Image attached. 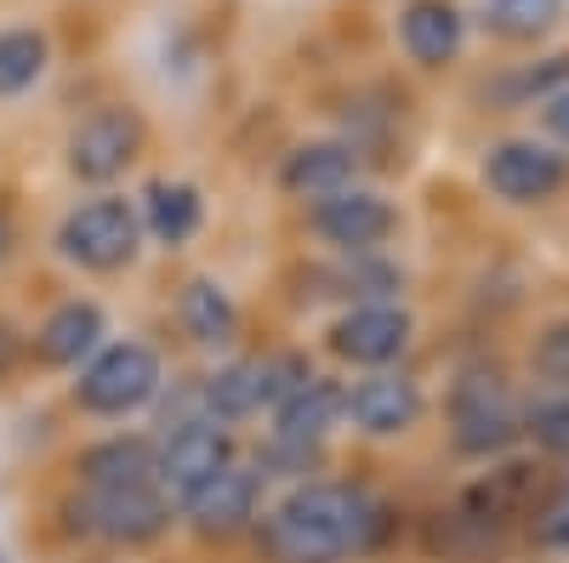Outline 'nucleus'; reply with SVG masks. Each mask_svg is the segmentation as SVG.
I'll return each instance as SVG.
<instances>
[{
    "mask_svg": "<svg viewBox=\"0 0 569 563\" xmlns=\"http://www.w3.org/2000/svg\"><path fill=\"white\" fill-rule=\"evenodd\" d=\"M563 18V0H485V29L507 46H536Z\"/></svg>",
    "mask_w": 569,
    "mask_h": 563,
    "instance_id": "22",
    "label": "nucleus"
},
{
    "mask_svg": "<svg viewBox=\"0 0 569 563\" xmlns=\"http://www.w3.org/2000/svg\"><path fill=\"white\" fill-rule=\"evenodd\" d=\"M342 404H348V388H337L330 375H308L302 388H291L279 404H273V439H284V444H313L319 450V439L342 421Z\"/></svg>",
    "mask_w": 569,
    "mask_h": 563,
    "instance_id": "16",
    "label": "nucleus"
},
{
    "mask_svg": "<svg viewBox=\"0 0 569 563\" xmlns=\"http://www.w3.org/2000/svg\"><path fill=\"white\" fill-rule=\"evenodd\" d=\"M137 154H142V120H137V109H126V103L86 114V120L69 131V143H63V160H69V171H74L80 182H114Z\"/></svg>",
    "mask_w": 569,
    "mask_h": 563,
    "instance_id": "9",
    "label": "nucleus"
},
{
    "mask_svg": "<svg viewBox=\"0 0 569 563\" xmlns=\"http://www.w3.org/2000/svg\"><path fill=\"white\" fill-rule=\"evenodd\" d=\"M410 348V313L393 302H353L337 324H330V353L348 364L382 370Z\"/></svg>",
    "mask_w": 569,
    "mask_h": 563,
    "instance_id": "11",
    "label": "nucleus"
},
{
    "mask_svg": "<svg viewBox=\"0 0 569 563\" xmlns=\"http://www.w3.org/2000/svg\"><path fill=\"white\" fill-rule=\"evenodd\" d=\"M137 240H142V217L131 200L120 194H103V200H86L63 217L58 228V245L69 262L91 268V273H114L137 257Z\"/></svg>",
    "mask_w": 569,
    "mask_h": 563,
    "instance_id": "3",
    "label": "nucleus"
},
{
    "mask_svg": "<svg viewBox=\"0 0 569 563\" xmlns=\"http://www.w3.org/2000/svg\"><path fill=\"white\" fill-rule=\"evenodd\" d=\"M257 495H262V473H251V466H240V461H228L222 473H211L194 495L182 501V512L194 519L200 535H240L257 519Z\"/></svg>",
    "mask_w": 569,
    "mask_h": 563,
    "instance_id": "14",
    "label": "nucleus"
},
{
    "mask_svg": "<svg viewBox=\"0 0 569 563\" xmlns=\"http://www.w3.org/2000/svg\"><path fill=\"white\" fill-rule=\"evenodd\" d=\"M308 364L291 359V353H268V359H240L217 375H206V410L211 421H246L257 410H273L291 388L308 382Z\"/></svg>",
    "mask_w": 569,
    "mask_h": 563,
    "instance_id": "6",
    "label": "nucleus"
},
{
    "mask_svg": "<svg viewBox=\"0 0 569 563\" xmlns=\"http://www.w3.org/2000/svg\"><path fill=\"white\" fill-rule=\"evenodd\" d=\"M525 433V415L512 404L507 375L490 364H467L450 388V439L461 455H501Z\"/></svg>",
    "mask_w": 569,
    "mask_h": 563,
    "instance_id": "2",
    "label": "nucleus"
},
{
    "mask_svg": "<svg viewBox=\"0 0 569 563\" xmlns=\"http://www.w3.org/2000/svg\"><path fill=\"white\" fill-rule=\"evenodd\" d=\"M200 188L194 182H154L149 194H142V222H149V233L160 245H182L200 233Z\"/></svg>",
    "mask_w": 569,
    "mask_h": 563,
    "instance_id": "20",
    "label": "nucleus"
},
{
    "mask_svg": "<svg viewBox=\"0 0 569 563\" xmlns=\"http://www.w3.org/2000/svg\"><path fill=\"white\" fill-rule=\"evenodd\" d=\"M399 46L416 69H450L467 46V12L456 0H405L399 7Z\"/></svg>",
    "mask_w": 569,
    "mask_h": 563,
    "instance_id": "13",
    "label": "nucleus"
},
{
    "mask_svg": "<svg viewBox=\"0 0 569 563\" xmlns=\"http://www.w3.org/2000/svg\"><path fill=\"white\" fill-rule=\"evenodd\" d=\"M530 530H536V541H541L547 552H569V479L552 484V495L541 501V512L530 519Z\"/></svg>",
    "mask_w": 569,
    "mask_h": 563,
    "instance_id": "25",
    "label": "nucleus"
},
{
    "mask_svg": "<svg viewBox=\"0 0 569 563\" xmlns=\"http://www.w3.org/2000/svg\"><path fill=\"white\" fill-rule=\"evenodd\" d=\"M177 313H182V331L200 348H228L233 336H240V308H233V296L217 285V279H188Z\"/></svg>",
    "mask_w": 569,
    "mask_h": 563,
    "instance_id": "19",
    "label": "nucleus"
},
{
    "mask_svg": "<svg viewBox=\"0 0 569 563\" xmlns=\"http://www.w3.org/2000/svg\"><path fill=\"white\" fill-rule=\"evenodd\" d=\"M536 109H541V125H547V137L569 149V86H558L552 98H541Z\"/></svg>",
    "mask_w": 569,
    "mask_h": 563,
    "instance_id": "27",
    "label": "nucleus"
},
{
    "mask_svg": "<svg viewBox=\"0 0 569 563\" xmlns=\"http://www.w3.org/2000/svg\"><path fill=\"white\" fill-rule=\"evenodd\" d=\"M160 393V353L149 342H114L80 370L74 399L91 415H131Z\"/></svg>",
    "mask_w": 569,
    "mask_h": 563,
    "instance_id": "4",
    "label": "nucleus"
},
{
    "mask_svg": "<svg viewBox=\"0 0 569 563\" xmlns=\"http://www.w3.org/2000/svg\"><path fill=\"white\" fill-rule=\"evenodd\" d=\"M558 86H569V52L547 58V63H530V69H518L507 86H501V103H541L552 98Z\"/></svg>",
    "mask_w": 569,
    "mask_h": 563,
    "instance_id": "23",
    "label": "nucleus"
},
{
    "mask_svg": "<svg viewBox=\"0 0 569 563\" xmlns=\"http://www.w3.org/2000/svg\"><path fill=\"white\" fill-rule=\"evenodd\" d=\"M525 433L552 450V455H569V399H541L525 410Z\"/></svg>",
    "mask_w": 569,
    "mask_h": 563,
    "instance_id": "24",
    "label": "nucleus"
},
{
    "mask_svg": "<svg viewBox=\"0 0 569 563\" xmlns=\"http://www.w3.org/2000/svg\"><path fill=\"white\" fill-rule=\"evenodd\" d=\"M313 233L319 240H330L337 251H348V257H370L376 245L388 240V233L399 228V211L376 194V188H342V194H325V200H313Z\"/></svg>",
    "mask_w": 569,
    "mask_h": 563,
    "instance_id": "10",
    "label": "nucleus"
},
{
    "mask_svg": "<svg viewBox=\"0 0 569 563\" xmlns=\"http://www.w3.org/2000/svg\"><path fill=\"white\" fill-rule=\"evenodd\" d=\"M284 194H302V200H325V194H342V188L359 182V149L337 143V137H319V143H302L284 154L279 165Z\"/></svg>",
    "mask_w": 569,
    "mask_h": 563,
    "instance_id": "15",
    "label": "nucleus"
},
{
    "mask_svg": "<svg viewBox=\"0 0 569 563\" xmlns=\"http://www.w3.org/2000/svg\"><path fill=\"white\" fill-rule=\"evenodd\" d=\"M7 251H12V217L0 211V257H7Z\"/></svg>",
    "mask_w": 569,
    "mask_h": 563,
    "instance_id": "28",
    "label": "nucleus"
},
{
    "mask_svg": "<svg viewBox=\"0 0 569 563\" xmlns=\"http://www.w3.org/2000/svg\"><path fill=\"white\" fill-rule=\"evenodd\" d=\"M46 63H52V40L40 29H0V98H23L29 86H40Z\"/></svg>",
    "mask_w": 569,
    "mask_h": 563,
    "instance_id": "21",
    "label": "nucleus"
},
{
    "mask_svg": "<svg viewBox=\"0 0 569 563\" xmlns=\"http://www.w3.org/2000/svg\"><path fill=\"white\" fill-rule=\"evenodd\" d=\"M342 415L370 439H399V433H410L421 421V388L410 382V375L376 370V375H365V382L348 388Z\"/></svg>",
    "mask_w": 569,
    "mask_h": 563,
    "instance_id": "12",
    "label": "nucleus"
},
{
    "mask_svg": "<svg viewBox=\"0 0 569 563\" xmlns=\"http://www.w3.org/2000/svg\"><path fill=\"white\" fill-rule=\"evenodd\" d=\"M393 519L370 490L353 484H302L262 519L268 563H348L388 541Z\"/></svg>",
    "mask_w": 569,
    "mask_h": 563,
    "instance_id": "1",
    "label": "nucleus"
},
{
    "mask_svg": "<svg viewBox=\"0 0 569 563\" xmlns=\"http://www.w3.org/2000/svg\"><path fill=\"white\" fill-rule=\"evenodd\" d=\"M74 473L86 490H137V484H154V444L149 439H103L80 450Z\"/></svg>",
    "mask_w": 569,
    "mask_h": 563,
    "instance_id": "17",
    "label": "nucleus"
},
{
    "mask_svg": "<svg viewBox=\"0 0 569 563\" xmlns=\"http://www.w3.org/2000/svg\"><path fill=\"white\" fill-rule=\"evenodd\" d=\"M103 348V308L98 302H63L40 324V359L46 364H80Z\"/></svg>",
    "mask_w": 569,
    "mask_h": 563,
    "instance_id": "18",
    "label": "nucleus"
},
{
    "mask_svg": "<svg viewBox=\"0 0 569 563\" xmlns=\"http://www.w3.org/2000/svg\"><path fill=\"white\" fill-rule=\"evenodd\" d=\"M485 182L507 205H541V200L563 194L569 160L552 143H536V137H507V143H496L490 160H485Z\"/></svg>",
    "mask_w": 569,
    "mask_h": 563,
    "instance_id": "8",
    "label": "nucleus"
},
{
    "mask_svg": "<svg viewBox=\"0 0 569 563\" xmlns=\"http://www.w3.org/2000/svg\"><path fill=\"white\" fill-rule=\"evenodd\" d=\"M530 364H536L541 382L569 388V319H563V324H552V331H541V342H536Z\"/></svg>",
    "mask_w": 569,
    "mask_h": 563,
    "instance_id": "26",
    "label": "nucleus"
},
{
    "mask_svg": "<svg viewBox=\"0 0 569 563\" xmlns=\"http://www.w3.org/2000/svg\"><path fill=\"white\" fill-rule=\"evenodd\" d=\"M228 461H233V439L222 421H182V428H166V439L154 444V490L171 506H182Z\"/></svg>",
    "mask_w": 569,
    "mask_h": 563,
    "instance_id": "7",
    "label": "nucleus"
},
{
    "mask_svg": "<svg viewBox=\"0 0 569 563\" xmlns=\"http://www.w3.org/2000/svg\"><path fill=\"white\" fill-rule=\"evenodd\" d=\"M171 524V501L154 484L137 490H86L74 501V530L109 546H149Z\"/></svg>",
    "mask_w": 569,
    "mask_h": 563,
    "instance_id": "5",
    "label": "nucleus"
}]
</instances>
